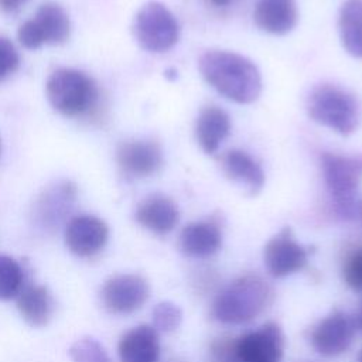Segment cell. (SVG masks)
Wrapping results in <instances>:
<instances>
[{
	"label": "cell",
	"instance_id": "ba28073f",
	"mask_svg": "<svg viewBox=\"0 0 362 362\" xmlns=\"http://www.w3.org/2000/svg\"><path fill=\"white\" fill-rule=\"evenodd\" d=\"M232 351L239 362H280L283 356V334L276 322L232 338Z\"/></svg>",
	"mask_w": 362,
	"mask_h": 362
},
{
	"label": "cell",
	"instance_id": "cb8c5ba5",
	"mask_svg": "<svg viewBox=\"0 0 362 362\" xmlns=\"http://www.w3.org/2000/svg\"><path fill=\"white\" fill-rule=\"evenodd\" d=\"M68 354L72 362H112L105 346L90 337H83L75 341Z\"/></svg>",
	"mask_w": 362,
	"mask_h": 362
},
{
	"label": "cell",
	"instance_id": "44dd1931",
	"mask_svg": "<svg viewBox=\"0 0 362 362\" xmlns=\"http://www.w3.org/2000/svg\"><path fill=\"white\" fill-rule=\"evenodd\" d=\"M44 44L58 45L65 42L71 34V20L65 8L57 3L48 1L40 6L34 18Z\"/></svg>",
	"mask_w": 362,
	"mask_h": 362
},
{
	"label": "cell",
	"instance_id": "d4e9b609",
	"mask_svg": "<svg viewBox=\"0 0 362 362\" xmlns=\"http://www.w3.org/2000/svg\"><path fill=\"white\" fill-rule=\"evenodd\" d=\"M182 320V313L178 305L170 301L158 303L153 308V327L163 332H171L178 328Z\"/></svg>",
	"mask_w": 362,
	"mask_h": 362
},
{
	"label": "cell",
	"instance_id": "ffe728a7",
	"mask_svg": "<svg viewBox=\"0 0 362 362\" xmlns=\"http://www.w3.org/2000/svg\"><path fill=\"white\" fill-rule=\"evenodd\" d=\"M16 298L18 313L28 325L40 328L49 322L54 313V301L45 286L25 283Z\"/></svg>",
	"mask_w": 362,
	"mask_h": 362
},
{
	"label": "cell",
	"instance_id": "2e32d148",
	"mask_svg": "<svg viewBox=\"0 0 362 362\" xmlns=\"http://www.w3.org/2000/svg\"><path fill=\"white\" fill-rule=\"evenodd\" d=\"M222 245V229L214 219L191 222L180 233V249L189 257H209Z\"/></svg>",
	"mask_w": 362,
	"mask_h": 362
},
{
	"label": "cell",
	"instance_id": "30bf717a",
	"mask_svg": "<svg viewBox=\"0 0 362 362\" xmlns=\"http://www.w3.org/2000/svg\"><path fill=\"white\" fill-rule=\"evenodd\" d=\"M263 257L273 277H286L305 267L308 252L294 239L291 229L286 226L266 243Z\"/></svg>",
	"mask_w": 362,
	"mask_h": 362
},
{
	"label": "cell",
	"instance_id": "d6a6232c",
	"mask_svg": "<svg viewBox=\"0 0 362 362\" xmlns=\"http://www.w3.org/2000/svg\"><path fill=\"white\" fill-rule=\"evenodd\" d=\"M358 214H359V218H361V222H362V201H361V204L358 206Z\"/></svg>",
	"mask_w": 362,
	"mask_h": 362
},
{
	"label": "cell",
	"instance_id": "7a4b0ae2",
	"mask_svg": "<svg viewBox=\"0 0 362 362\" xmlns=\"http://www.w3.org/2000/svg\"><path fill=\"white\" fill-rule=\"evenodd\" d=\"M273 300V288L259 276L235 279L215 297L212 317L223 324H246L262 314Z\"/></svg>",
	"mask_w": 362,
	"mask_h": 362
},
{
	"label": "cell",
	"instance_id": "7c38bea8",
	"mask_svg": "<svg viewBox=\"0 0 362 362\" xmlns=\"http://www.w3.org/2000/svg\"><path fill=\"white\" fill-rule=\"evenodd\" d=\"M76 188L71 182H59L44 191L33 209L34 225L45 233H54L65 221L74 201Z\"/></svg>",
	"mask_w": 362,
	"mask_h": 362
},
{
	"label": "cell",
	"instance_id": "8fae6325",
	"mask_svg": "<svg viewBox=\"0 0 362 362\" xmlns=\"http://www.w3.org/2000/svg\"><path fill=\"white\" fill-rule=\"evenodd\" d=\"M65 245L78 257H93L103 250L109 239V228L98 216L78 215L65 225Z\"/></svg>",
	"mask_w": 362,
	"mask_h": 362
},
{
	"label": "cell",
	"instance_id": "5bb4252c",
	"mask_svg": "<svg viewBox=\"0 0 362 362\" xmlns=\"http://www.w3.org/2000/svg\"><path fill=\"white\" fill-rule=\"evenodd\" d=\"M136 221L157 235L171 232L180 219L177 204L167 195L153 194L146 197L136 208Z\"/></svg>",
	"mask_w": 362,
	"mask_h": 362
},
{
	"label": "cell",
	"instance_id": "836d02e7",
	"mask_svg": "<svg viewBox=\"0 0 362 362\" xmlns=\"http://www.w3.org/2000/svg\"><path fill=\"white\" fill-rule=\"evenodd\" d=\"M359 325L362 327V313H361V317H359Z\"/></svg>",
	"mask_w": 362,
	"mask_h": 362
},
{
	"label": "cell",
	"instance_id": "e0dca14e",
	"mask_svg": "<svg viewBox=\"0 0 362 362\" xmlns=\"http://www.w3.org/2000/svg\"><path fill=\"white\" fill-rule=\"evenodd\" d=\"M298 18L296 0H259L253 10L255 24L264 33L284 35Z\"/></svg>",
	"mask_w": 362,
	"mask_h": 362
},
{
	"label": "cell",
	"instance_id": "d590c367",
	"mask_svg": "<svg viewBox=\"0 0 362 362\" xmlns=\"http://www.w3.org/2000/svg\"><path fill=\"white\" fill-rule=\"evenodd\" d=\"M0 147H1V146H0Z\"/></svg>",
	"mask_w": 362,
	"mask_h": 362
},
{
	"label": "cell",
	"instance_id": "4fadbf2b",
	"mask_svg": "<svg viewBox=\"0 0 362 362\" xmlns=\"http://www.w3.org/2000/svg\"><path fill=\"white\" fill-rule=\"evenodd\" d=\"M116 161L129 177H148L156 174L163 164V151L151 140L123 141L116 150Z\"/></svg>",
	"mask_w": 362,
	"mask_h": 362
},
{
	"label": "cell",
	"instance_id": "6da1fadb",
	"mask_svg": "<svg viewBox=\"0 0 362 362\" xmlns=\"http://www.w3.org/2000/svg\"><path fill=\"white\" fill-rule=\"evenodd\" d=\"M202 78L226 99L247 105L262 92V76L257 66L246 57L223 49H211L199 57Z\"/></svg>",
	"mask_w": 362,
	"mask_h": 362
},
{
	"label": "cell",
	"instance_id": "9c48e42d",
	"mask_svg": "<svg viewBox=\"0 0 362 362\" xmlns=\"http://www.w3.org/2000/svg\"><path fill=\"white\" fill-rule=\"evenodd\" d=\"M356 321L342 310L331 311L311 331V345L324 356H337L345 352L355 337Z\"/></svg>",
	"mask_w": 362,
	"mask_h": 362
},
{
	"label": "cell",
	"instance_id": "d6986e66",
	"mask_svg": "<svg viewBox=\"0 0 362 362\" xmlns=\"http://www.w3.org/2000/svg\"><path fill=\"white\" fill-rule=\"evenodd\" d=\"M229 133L230 117L223 109L215 105L201 109L195 123V137L206 154H214Z\"/></svg>",
	"mask_w": 362,
	"mask_h": 362
},
{
	"label": "cell",
	"instance_id": "4dcf8cb0",
	"mask_svg": "<svg viewBox=\"0 0 362 362\" xmlns=\"http://www.w3.org/2000/svg\"><path fill=\"white\" fill-rule=\"evenodd\" d=\"M205 1L212 7H226L230 3H233V0H205Z\"/></svg>",
	"mask_w": 362,
	"mask_h": 362
},
{
	"label": "cell",
	"instance_id": "8992f818",
	"mask_svg": "<svg viewBox=\"0 0 362 362\" xmlns=\"http://www.w3.org/2000/svg\"><path fill=\"white\" fill-rule=\"evenodd\" d=\"M133 34L139 45L148 52H165L180 37L175 16L158 1L146 3L136 14Z\"/></svg>",
	"mask_w": 362,
	"mask_h": 362
},
{
	"label": "cell",
	"instance_id": "5b68a950",
	"mask_svg": "<svg viewBox=\"0 0 362 362\" xmlns=\"http://www.w3.org/2000/svg\"><path fill=\"white\" fill-rule=\"evenodd\" d=\"M45 93L49 105L69 117L88 113L99 96L93 79L74 68L54 71L47 79Z\"/></svg>",
	"mask_w": 362,
	"mask_h": 362
},
{
	"label": "cell",
	"instance_id": "603a6c76",
	"mask_svg": "<svg viewBox=\"0 0 362 362\" xmlns=\"http://www.w3.org/2000/svg\"><path fill=\"white\" fill-rule=\"evenodd\" d=\"M24 281L25 276L21 264L7 255H0V300L16 298L24 287Z\"/></svg>",
	"mask_w": 362,
	"mask_h": 362
},
{
	"label": "cell",
	"instance_id": "52a82bcc",
	"mask_svg": "<svg viewBox=\"0 0 362 362\" xmlns=\"http://www.w3.org/2000/svg\"><path fill=\"white\" fill-rule=\"evenodd\" d=\"M150 294L148 283L144 277L133 273L115 274L109 277L100 290L103 307L117 315H126L144 305Z\"/></svg>",
	"mask_w": 362,
	"mask_h": 362
},
{
	"label": "cell",
	"instance_id": "3957f363",
	"mask_svg": "<svg viewBox=\"0 0 362 362\" xmlns=\"http://www.w3.org/2000/svg\"><path fill=\"white\" fill-rule=\"evenodd\" d=\"M322 178L335 208L344 221H352L358 214V189L362 182V154L344 156L322 153L320 157Z\"/></svg>",
	"mask_w": 362,
	"mask_h": 362
},
{
	"label": "cell",
	"instance_id": "484cf974",
	"mask_svg": "<svg viewBox=\"0 0 362 362\" xmlns=\"http://www.w3.org/2000/svg\"><path fill=\"white\" fill-rule=\"evenodd\" d=\"M345 283L356 293L362 294V247L351 252L342 269Z\"/></svg>",
	"mask_w": 362,
	"mask_h": 362
},
{
	"label": "cell",
	"instance_id": "4316f807",
	"mask_svg": "<svg viewBox=\"0 0 362 362\" xmlns=\"http://www.w3.org/2000/svg\"><path fill=\"white\" fill-rule=\"evenodd\" d=\"M18 65L20 55L14 44L7 38L0 37V82L14 74Z\"/></svg>",
	"mask_w": 362,
	"mask_h": 362
},
{
	"label": "cell",
	"instance_id": "83f0119b",
	"mask_svg": "<svg viewBox=\"0 0 362 362\" xmlns=\"http://www.w3.org/2000/svg\"><path fill=\"white\" fill-rule=\"evenodd\" d=\"M17 37H18L20 44H21L24 48H27V49H37V48H40V47L44 44V41H42V38H41V34H40L38 28L35 27L33 18L24 21V23L18 27Z\"/></svg>",
	"mask_w": 362,
	"mask_h": 362
},
{
	"label": "cell",
	"instance_id": "f1b7e54d",
	"mask_svg": "<svg viewBox=\"0 0 362 362\" xmlns=\"http://www.w3.org/2000/svg\"><path fill=\"white\" fill-rule=\"evenodd\" d=\"M211 362H239L232 351V338H218L209 348Z\"/></svg>",
	"mask_w": 362,
	"mask_h": 362
},
{
	"label": "cell",
	"instance_id": "7402d4cb",
	"mask_svg": "<svg viewBox=\"0 0 362 362\" xmlns=\"http://www.w3.org/2000/svg\"><path fill=\"white\" fill-rule=\"evenodd\" d=\"M338 31L344 49L362 58V0H346L338 14Z\"/></svg>",
	"mask_w": 362,
	"mask_h": 362
},
{
	"label": "cell",
	"instance_id": "ac0fdd59",
	"mask_svg": "<svg viewBox=\"0 0 362 362\" xmlns=\"http://www.w3.org/2000/svg\"><path fill=\"white\" fill-rule=\"evenodd\" d=\"M221 168L226 178L242 185L252 195H256L264 185L266 175L262 165L243 150L226 151L221 157Z\"/></svg>",
	"mask_w": 362,
	"mask_h": 362
},
{
	"label": "cell",
	"instance_id": "277c9868",
	"mask_svg": "<svg viewBox=\"0 0 362 362\" xmlns=\"http://www.w3.org/2000/svg\"><path fill=\"white\" fill-rule=\"evenodd\" d=\"M305 109L311 120L342 136L354 133L361 122V106L346 89L321 83L308 93Z\"/></svg>",
	"mask_w": 362,
	"mask_h": 362
},
{
	"label": "cell",
	"instance_id": "f546056e",
	"mask_svg": "<svg viewBox=\"0 0 362 362\" xmlns=\"http://www.w3.org/2000/svg\"><path fill=\"white\" fill-rule=\"evenodd\" d=\"M24 3L25 0H0V10L4 13H11L16 11Z\"/></svg>",
	"mask_w": 362,
	"mask_h": 362
},
{
	"label": "cell",
	"instance_id": "e575fe53",
	"mask_svg": "<svg viewBox=\"0 0 362 362\" xmlns=\"http://www.w3.org/2000/svg\"><path fill=\"white\" fill-rule=\"evenodd\" d=\"M358 362H362V352H361V355H359V361Z\"/></svg>",
	"mask_w": 362,
	"mask_h": 362
},
{
	"label": "cell",
	"instance_id": "9a60e30c",
	"mask_svg": "<svg viewBox=\"0 0 362 362\" xmlns=\"http://www.w3.org/2000/svg\"><path fill=\"white\" fill-rule=\"evenodd\" d=\"M120 362H158L160 339L151 325H137L124 332L117 345Z\"/></svg>",
	"mask_w": 362,
	"mask_h": 362
},
{
	"label": "cell",
	"instance_id": "1f68e13d",
	"mask_svg": "<svg viewBox=\"0 0 362 362\" xmlns=\"http://www.w3.org/2000/svg\"><path fill=\"white\" fill-rule=\"evenodd\" d=\"M167 362H187L185 359H181V358H171V359H168Z\"/></svg>",
	"mask_w": 362,
	"mask_h": 362
}]
</instances>
